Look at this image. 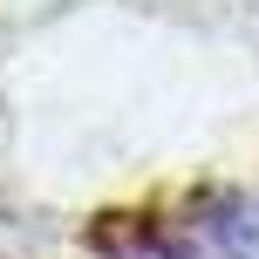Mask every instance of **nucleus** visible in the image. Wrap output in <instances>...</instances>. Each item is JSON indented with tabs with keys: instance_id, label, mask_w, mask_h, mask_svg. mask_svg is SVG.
<instances>
[{
	"instance_id": "obj_1",
	"label": "nucleus",
	"mask_w": 259,
	"mask_h": 259,
	"mask_svg": "<svg viewBox=\"0 0 259 259\" xmlns=\"http://www.w3.org/2000/svg\"><path fill=\"white\" fill-rule=\"evenodd\" d=\"M164 259H259V205L252 198H205L191 219H164Z\"/></svg>"
}]
</instances>
